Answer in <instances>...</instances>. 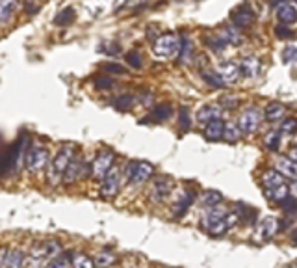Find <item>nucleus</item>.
I'll use <instances>...</instances> for the list:
<instances>
[{"mask_svg": "<svg viewBox=\"0 0 297 268\" xmlns=\"http://www.w3.org/2000/svg\"><path fill=\"white\" fill-rule=\"evenodd\" d=\"M37 9H39V6H37L34 0H28V2H26V11H28L30 15L37 13Z\"/></svg>", "mask_w": 297, "mask_h": 268, "instance_id": "864d4df0", "label": "nucleus"}, {"mask_svg": "<svg viewBox=\"0 0 297 268\" xmlns=\"http://www.w3.org/2000/svg\"><path fill=\"white\" fill-rule=\"evenodd\" d=\"M193 201H195V190H186L184 194L180 196V199L177 201V205L173 207V216H175V218H182L186 214V211H188V207H190Z\"/></svg>", "mask_w": 297, "mask_h": 268, "instance_id": "dca6fc26", "label": "nucleus"}, {"mask_svg": "<svg viewBox=\"0 0 297 268\" xmlns=\"http://www.w3.org/2000/svg\"><path fill=\"white\" fill-rule=\"evenodd\" d=\"M19 6V0H0V19L7 21Z\"/></svg>", "mask_w": 297, "mask_h": 268, "instance_id": "cd10ccee", "label": "nucleus"}, {"mask_svg": "<svg viewBox=\"0 0 297 268\" xmlns=\"http://www.w3.org/2000/svg\"><path fill=\"white\" fill-rule=\"evenodd\" d=\"M22 268H43V259L39 257H34V255H30L28 259H24V265Z\"/></svg>", "mask_w": 297, "mask_h": 268, "instance_id": "c03bdc74", "label": "nucleus"}, {"mask_svg": "<svg viewBox=\"0 0 297 268\" xmlns=\"http://www.w3.org/2000/svg\"><path fill=\"white\" fill-rule=\"evenodd\" d=\"M24 265V257L19 250H2V268H22Z\"/></svg>", "mask_w": 297, "mask_h": 268, "instance_id": "4468645a", "label": "nucleus"}, {"mask_svg": "<svg viewBox=\"0 0 297 268\" xmlns=\"http://www.w3.org/2000/svg\"><path fill=\"white\" fill-rule=\"evenodd\" d=\"M154 171V166L150 162H130L127 169V181L128 184H142L150 179Z\"/></svg>", "mask_w": 297, "mask_h": 268, "instance_id": "7ed1b4c3", "label": "nucleus"}, {"mask_svg": "<svg viewBox=\"0 0 297 268\" xmlns=\"http://www.w3.org/2000/svg\"><path fill=\"white\" fill-rule=\"evenodd\" d=\"M283 62L284 64L297 62V47H286V49L283 50Z\"/></svg>", "mask_w": 297, "mask_h": 268, "instance_id": "37998d69", "label": "nucleus"}, {"mask_svg": "<svg viewBox=\"0 0 297 268\" xmlns=\"http://www.w3.org/2000/svg\"><path fill=\"white\" fill-rule=\"evenodd\" d=\"M127 64L132 65V67H136V69H140L142 67V56H140V52H136V50H130V52H127Z\"/></svg>", "mask_w": 297, "mask_h": 268, "instance_id": "79ce46f5", "label": "nucleus"}, {"mask_svg": "<svg viewBox=\"0 0 297 268\" xmlns=\"http://www.w3.org/2000/svg\"><path fill=\"white\" fill-rule=\"evenodd\" d=\"M97 263L89 259L85 254H73V267L74 268H95Z\"/></svg>", "mask_w": 297, "mask_h": 268, "instance_id": "2f4dec72", "label": "nucleus"}, {"mask_svg": "<svg viewBox=\"0 0 297 268\" xmlns=\"http://www.w3.org/2000/svg\"><path fill=\"white\" fill-rule=\"evenodd\" d=\"M104 47H102V50L106 52V54H117V52H121V45L119 43H102Z\"/></svg>", "mask_w": 297, "mask_h": 268, "instance_id": "3c124183", "label": "nucleus"}, {"mask_svg": "<svg viewBox=\"0 0 297 268\" xmlns=\"http://www.w3.org/2000/svg\"><path fill=\"white\" fill-rule=\"evenodd\" d=\"M277 17L283 24H296L297 22V6L290 2H283L277 6Z\"/></svg>", "mask_w": 297, "mask_h": 268, "instance_id": "f8f14e48", "label": "nucleus"}, {"mask_svg": "<svg viewBox=\"0 0 297 268\" xmlns=\"http://www.w3.org/2000/svg\"><path fill=\"white\" fill-rule=\"evenodd\" d=\"M113 103H115V106L121 108V110H127V108H130V106L134 105V97H132V95H121V97H117Z\"/></svg>", "mask_w": 297, "mask_h": 268, "instance_id": "a19ab883", "label": "nucleus"}, {"mask_svg": "<svg viewBox=\"0 0 297 268\" xmlns=\"http://www.w3.org/2000/svg\"><path fill=\"white\" fill-rule=\"evenodd\" d=\"M100 69L102 71H110V73H125V67L123 65H119V64H102L100 65Z\"/></svg>", "mask_w": 297, "mask_h": 268, "instance_id": "8fccbe9b", "label": "nucleus"}, {"mask_svg": "<svg viewBox=\"0 0 297 268\" xmlns=\"http://www.w3.org/2000/svg\"><path fill=\"white\" fill-rule=\"evenodd\" d=\"M269 2H271V4H273V6H281V4H283L284 0H269Z\"/></svg>", "mask_w": 297, "mask_h": 268, "instance_id": "4d7b16f0", "label": "nucleus"}, {"mask_svg": "<svg viewBox=\"0 0 297 268\" xmlns=\"http://www.w3.org/2000/svg\"><path fill=\"white\" fill-rule=\"evenodd\" d=\"M171 106L169 105H158L152 108V114H150V120L154 121H165L171 116Z\"/></svg>", "mask_w": 297, "mask_h": 268, "instance_id": "7c9ffc66", "label": "nucleus"}, {"mask_svg": "<svg viewBox=\"0 0 297 268\" xmlns=\"http://www.w3.org/2000/svg\"><path fill=\"white\" fill-rule=\"evenodd\" d=\"M218 73L223 77V80H225L226 84H232L241 75V69H240V65L234 64V62H223V64H220V67H218Z\"/></svg>", "mask_w": 297, "mask_h": 268, "instance_id": "ddd939ff", "label": "nucleus"}, {"mask_svg": "<svg viewBox=\"0 0 297 268\" xmlns=\"http://www.w3.org/2000/svg\"><path fill=\"white\" fill-rule=\"evenodd\" d=\"M279 220L273 218V216H269V218H266L264 222L260 224V229H258V235H260V239L264 240H269L273 235L279 231Z\"/></svg>", "mask_w": 297, "mask_h": 268, "instance_id": "aec40b11", "label": "nucleus"}, {"mask_svg": "<svg viewBox=\"0 0 297 268\" xmlns=\"http://www.w3.org/2000/svg\"><path fill=\"white\" fill-rule=\"evenodd\" d=\"M275 34L277 37H281V39H290V37H294V32H290V28H286V24H279L275 28Z\"/></svg>", "mask_w": 297, "mask_h": 268, "instance_id": "a18cd8bd", "label": "nucleus"}, {"mask_svg": "<svg viewBox=\"0 0 297 268\" xmlns=\"http://www.w3.org/2000/svg\"><path fill=\"white\" fill-rule=\"evenodd\" d=\"M290 192H292V196H294V198H297V181H292Z\"/></svg>", "mask_w": 297, "mask_h": 268, "instance_id": "5fc2aeb1", "label": "nucleus"}, {"mask_svg": "<svg viewBox=\"0 0 297 268\" xmlns=\"http://www.w3.org/2000/svg\"><path fill=\"white\" fill-rule=\"evenodd\" d=\"M236 105H238V99L232 97V95H225V97L221 99V106H223V108H234Z\"/></svg>", "mask_w": 297, "mask_h": 268, "instance_id": "603ef678", "label": "nucleus"}, {"mask_svg": "<svg viewBox=\"0 0 297 268\" xmlns=\"http://www.w3.org/2000/svg\"><path fill=\"white\" fill-rule=\"evenodd\" d=\"M73 21H74V9H73V7H65V9H62V11L58 13L56 19H54V22L60 24V26H67V24H71Z\"/></svg>", "mask_w": 297, "mask_h": 268, "instance_id": "473e14b6", "label": "nucleus"}, {"mask_svg": "<svg viewBox=\"0 0 297 268\" xmlns=\"http://www.w3.org/2000/svg\"><path fill=\"white\" fill-rule=\"evenodd\" d=\"M95 263H97V267H99V268H108L110 265H113V263H115V255L110 254V252H102V254L97 255Z\"/></svg>", "mask_w": 297, "mask_h": 268, "instance_id": "f704fd0d", "label": "nucleus"}, {"mask_svg": "<svg viewBox=\"0 0 297 268\" xmlns=\"http://www.w3.org/2000/svg\"><path fill=\"white\" fill-rule=\"evenodd\" d=\"M240 69H241V75H243V77L253 78V77H256L258 71H260V62H258L255 56H247L240 62Z\"/></svg>", "mask_w": 297, "mask_h": 268, "instance_id": "6ab92c4d", "label": "nucleus"}, {"mask_svg": "<svg viewBox=\"0 0 297 268\" xmlns=\"http://www.w3.org/2000/svg\"><path fill=\"white\" fill-rule=\"evenodd\" d=\"M223 114V106L218 105H205L203 108H199L197 112V121L199 123H208V121L220 120Z\"/></svg>", "mask_w": 297, "mask_h": 268, "instance_id": "2eb2a0df", "label": "nucleus"}, {"mask_svg": "<svg viewBox=\"0 0 297 268\" xmlns=\"http://www.w3.org/2000/svg\"><path fill=\"white\" fill-rule=\"evenodd\" d=\"M230 227L232 226H230V222H228V214H226V216L220 218L218 222H214L210 227H206V231L212 235V237H221V235H225Z\"/></svg>", "mask_w": 297, "mask_h": 268, "instance_id": "b1692460", "label": "nucleus"}, {"mask_svg": "<svg viewBox=\"0 0 297 268\" xmlns=\"http://www.w3.org/2000/svg\"><path fill=\"white\" fill-rule=\"evenodd\" d=\"M279 140H281V136H279L275 131H269V133H266V136H264V141H266L268 149H271V151H275V149L279 147Z\"/></svg>", "mask_w": 297, "mask_h": 268, "instance_id": "4c0bfd02", "label": "nucleus"}, {"mask_svg": "<svg viewBox=\"0 0 297 268\" xmlns=\"http://www.w3.org/2000/svg\"><path fill=\"white\" fill-rule=\"evenodd\" d=\"M294 237H296V240H297V231H296V233H294Z\"/></svg>", "mask_w": 297, "mask_h": 268, "instance_id": "13d9d810", "label": "nucleus"}, {"mask_svg": "<svg viewBox=\"0 0 297 268\" xmlns=\"http://www.w3.org/2000/svg\"><path fill=\"white\" fill-rule=\"evenodd\" d=\"M221 199H223V196H221L220 192L208 190L205 192V196H203V203H205L206 207H212V205H220Z\"/></svg>", "mask_w": 297, "mask_h": 268, "instance_id": "c9c22d12", "label": "nucleus"}, {"mask_svg": "<svg viewBox=\"0 0 297 268\" xmlns=\"http://www.w3.org/2000/svg\"><path fill=\"white\" fill-rule=\"evenodd\" d=\"M82 166H84L82 158H73L71 164H69V168H67V171H65V175H64L65 183L67 184L74 183L78 177H80V169H82Z\"/></svg>", "mask_w": 297, "mask_h": 268, "instance_id": "5701e85b", "label": "nucleus"}, {"mask_svg": "<svg viewBox=\"0 0 297 268\" xmlns=\"http://www.w3.org/2000/svg\"><path fill=\"white\" fill-rule=\"evenodd\" d=\"M180 129H182V131H188V129H190V114H188V108H186V106L180 108Z\"/></svg>", "mask_w": 297, "mask_h": 268, "instance_id": "49530a36", "label": "nucleus"}, {"mask_svg": "<svg viewBox=\"0 0 297 268\" xmlns=\"http://www.w3.org/2000/svg\"><path fill=\"white\" fill-rule=\"evenodd\" d=\"M113 84V80L110 77H97L95 78V86L99 88V90H104V88H110Z\"/></svg>", "mask_w": 297, "mask_h": 268, "instance_id": "09e8293b", "label": "nucleus"}, {"mask_svg": "<svg viewBox=\"0 0 297 268\" xmlns=\"http://www.w3.org/2000/svg\"><path fill=\"white\" fill-rule=\"evenodd\" d=\"M73 156H74V149H73L71 145H65V147L58 153L56 158H54L52 164H50V171H49L50 183L56 184L58 181L65 175V171H67V168H69Z\"/></svg>", "mask_w": 297, "mask_h": 268, "instance_id": "f257e3e1", "label": "nucleus"}, {"mask_svg": "<svg viewBox=\"0 0 297 268\" xmlns=\"http://www.w3.org/2000/svg\"><path fill=\"white\" fill-rule=\"evenodd\" d=\"M220 35L228 43V45H240L241 43V35H240V32H238V26H226V28H221Z\"/></svg>", "mask_w": 297, "mask_h": 268, "instance_id": "393cba45", "label": "nucleus"}, {"mask_svg": "<svg viewBox=\"0 0 297 268\" xmlns=\"http://www.w3.org/2000/svg\"><path fill=\"white\" fill-rule=\"evenodd\" d=\"M241 127H240V123H236V121H232V123H226L225 125V138L228 141H238L240 140V136H241Z\"/></svg>", "mask_w": 297, "mask_h": 268, "instance_id": "c756f323", "label": "nucleus"}, {"mask_svg": "<svg viewBox=\"0 0 297 268\" xmlns=\"http://www.w3.org/2000/svg\"><path fill=\"white\" fill-rule=\"evenodd\" d=\"M275 169H279L284 177L297 181V162L290 156H279L275 160Z\"/></svg>", "mask_w": 297, "mask_h": 268, "instance_id": "9b49d317", "label": "nucleus"}, {"mask_svg": "<svg viewBox=\"0 0 297 268\" xmlns=\"http://www.w3.org/2000/svg\"><path fill=\"white\" fill-rule=\"evenodd\" d=\"M203 78H205L210 86H214V88H221L223 84H226L225 80H223V77H221L220 73H216V71H205V73H203Z\"/></svg>", "mask_w": 297, "mask_h": 268, "instance_id": "72a5a7b5", "label": "nucleus"}, {"mask_svg": "<svg viewBox=\"0 0 297 268\" xmlns=\"http://www.w3.org/2000/svg\"><path fill=\"white\" fill-rule=\"evenodd\" d=\"M283 177L284 175L279 171V169H268V171L262 175V183H264L266 188H275V186H279V184L284 183Z\"/></svg>", "mask_w": 297, "mask_h": 268, "instance_id": "4be33fe9", "label": "nucleus"}, {"mask_svg": "<svg viewBox=\"0 0 297 268\" xmlns=\"http://www.w3.org/2000/svg\"><path fill=\"white\" fill-rule=\"evenodd\" d=\"M228 214V211H225V209H221L220 205H212V207H208L205 211V214H203V226L210 227L214 224V222H218L220 218H223V216H226Z\"/></svg>", "mask_w": 297, "mask_h": 268, "instance_id": "a211bd4d", "label": "nucleus"}, {"mask_svg": "<svg viewBox=\"0 0 297 268\" xmlns=\"http://www.w3.org/2000/svg\"><path fill=\"white\" fill-rule=\"evenodd\" d=\"M49 164V151L41 145H36V147H32L26 153V166L30 169H34V171H39L43 169L45 166Z\"/></svg>", "mask_w": 297, "mask_h": 268, "instance_id": "423d86ee", "label": "nucleus"}, {"mask_svg": "<svg viewBox=\"0 0 297 268\" xmlns=\"http://www.w3.org/2000/svg\"><path fill=\"white\" fill-rule=\"evenodd\" d=\"M232 22L238 28H247L249 24L255 22V11L249 4H241L236 11L232 13Z\"/></svg>", "mask_w": 297, "mask_h": 268, "instance_id": "9d476101", "label": "nucleus"}, {"mask_svg": "<svg viewBox=\"0 0 297 268\" xmlns=\"http://www.w3.org/2000/svg\"><path fill=\"white\" fill-rule=\"evenodd\" d=\"M121 186V175H119V169L112 168L108 171V175L102 179V186H100V196L102 198H113L117 196Z\"/></svg>", "mask_w": 297, "mask_h": 268, "instance_id": "39448f33", "label": "nucleus"}, {"mask_svg": "<svg viewBox=\"0 0 297 268\" xmlns=\"http://www.w3.org/2000/svg\"><path fill=\"white\" fill-rule=\"evenodd\" d=\"M296 199L297 198H286V199H284L283 203H281V205H283L284 211L290 212V214H292V212H297V201H296Z\"/></svg>", "mask_w": 297, "mask_h": 268, "instance_id": "de8ad7c7", "label": "nucleus"}, {"mask_svg": "<svg viewBox=\"0 0 297 268\" xmlns=\"http://www.w3.org/2000/svg\"><path fill=\"white\" fill-rule=\"evenodd\" d=\"M290 194L292 192L286 183L279 184V186H275V188H266V198L273 199V201H277V203H283L286 198H290Z\"/></svg>", "mask_w": 297, "mask_h": 268, "instance_id": "412c9836", "label": "nucleus"}, {"mask_svg": "<svg viewBox=\"0 0 297 268\" xmlns=\"http://www.w3.org/2000/svg\"><path fill=\"white\" fill-rule=\"evenodd\" d=\"M281 133L288 134V136L296 134L297 133V118H286V120L281 123Z\"/></svg>", "mask_w": 297, "mask_h": 268, "instance_id": "e433bc0d", "label": "nucleus"}, {"mask_svg": "<svg viewBox=\"0 0 297 268\" xmlns=\"http://www.w3.org/2000/svg\"><path fill=\"white\" fill-rule=\"evenodd\" d=\"M180 49V37L175 34H163L152 45V52L158 58H169L173 56L177 50Z\"/></svg>", "mask_w": 297, "mask_h": 268, "instance_id": "f03ea898", "label": "nucleus"}, {"mask_svg": "<svg viewBox=\"0 0 297 268\" xmlns=\"http://www.w3.org/2000/svg\"><path fill=\"white\" fill-rule=\"evenodd\" d=\"M171 188H173V183L169 177H156L150 184V198L154 201H162L169 196Z\"/></svg>", "mask_w": 297, "mask_h": 268, "instance_id": "1a4fd4ad", "label": "nucleus"}, {"mask_svg": "<svg viewBox=\"0 0 297 268\" xmlns=\"http://www.w3.org/2000/svg\"><path fill=\"white\" fill-rule=\"evenodd\" d=\"M238 214H240V218L243 220V222H249V224H253V222H255V218H256V211L249 209V207H243V205H240Z\"/></svg>", "mask_w": 297, "mask_h": 268, "instance_id": "ea45409f", "label": "nucleus"}, {"mask_svg": "<svg viewBox=\"0 0 297 268\" xmlns=\"http://www.w3.org/2000/svg\"><path fill=\"white\" fill-rule=\"evenodd\" d=\"M260 121H262L260 110H258L256 106H249V108H245V110L241 112L238 123H240L241 131H243L245 134H253L256 129H258Z\"/></svg>", "mask_w": 297, "mask_h": 268, "instance_id": "20e7f679", "label": "nucleus"}, {"mask_svg": "<svg viewBox=\"0 0 297 268\" xmlns=\"http://www.w3.org/2000/svg\"><path fill=\"white\" fill-rule=\"evenodd\" d=\"M22 147H24V134L15 141L13 145H9V149L6 151L4 164H2V173H4V175H7V173L17 166V158H19V155H21Z\"/></svg>", "mask_w": 297, "mask_h": 268, "instance_id": "6e6552de", "label": "nucleus"}, {"mask_svg": "<svg viewBox=\"0 0 297 268\" xmlns=\"http://www.w3.org/2000/svg\"><path fill=\"white\" fill-rule=\"evenodd\" d=\"M73 263V254H62L56 255L52 261L49 263V267L47 268H69V265Z\"/></svg>", "mask_w": 297, "mask_h": 268, "instance_id": "c85d7f7f", "label": "nucleus"}, {"mask_svg": "<svg viewBox=\"0 0 297 268\" xmlns=\"http://www.w3.org/2000/svg\"><path fill=\"white\" fill-rule=\"evenodd\" d=\"M113 160H115V156H113L112 151H102L93 162V175L97 179H104L108 175V171L113 168Z\"/></svg>", "mask_w": 297, "mask_h": 268, "instance_id": "0eeeda50", "label": "nucleus"}, {"mask_svg": "<svg viewBox=\"0 0 297 268\" xmlns=\"http://www.w3.org/2000/svg\"><path fill=\"white\" fill-rule=\"evenodd\" d=\"M284 112H286V106L281 105V103H271L266 108V120L268 121H279L283 120Z\"/></svg>", "mask_w": 297, "mask_h": 268, "instance_id": "a878e982", "label": "nucleus"}, {"mask_svg": "<svg viewBox=\"0 0 297 268\" xmlns=\"http://www.w3.org/2000/svg\"><path fill=\"white\" fill-rule=\"evenodd\" d=\"M190 41H188V37H180V49H178V58H180V62H186L188 60V56H190Z\"/></svg>", "mask_w": 297, "mask_h": 268, "instance_id": "58836bf2", "label": "nucleus"}, {"mask_svg": "<svg viewBox=\"0 0 297 268\" xmlns=\"http://www.w3.org/2000/svg\"><path fill=\"white\" fill-rule=\"evenodd\" d=\"M205 43L206 47H210L212 50H216V52H220V50H223L228 45V43L223 39L220 35V32L218 34H210V35H205Z\"/></svg>", "mask_w": 297, "mask_h": 268, "instance_id": "bb28decb", "label": "nucleus"}, {"mask_svg": "<svg viewBox=\"0 0 297 268\" xmlns=\"http://www.w3.org/2000/svg\"><path fill=\"white\" fill-rule=\"evenodd\" d=\"M225 125L223 120H214V121H208L205 127V136L208 140H221V138H225Z\"/></svg>", "mask_w": 297, "mask_h": 268, "instance_id": "f3484780", "label": "nucleus"}, {"mask_svg": "<svg viewBox=\"0 0 297 268\" xmlns=\"http://www.w3.org/2000/svg\"><path fill=\"white\" fill-rule=\"evenodd\" d=\"M288 156H290V158H294V160L297 162V145L290 149V155H288Z\"/></svg>", "mask_w": 297, "mask_h": 268, "instance_id": "6e6d98bb", "label": "nucleus"}]
</instances>
